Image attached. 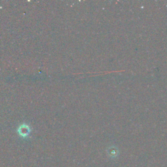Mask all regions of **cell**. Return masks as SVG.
Returning <instances> with one entry per match:
<instances>
[{
    "mask_svg": "<svg viewBox=\"0 0 167 167\" xmlns=\"http://www.w3.org/2000/svg\"><path fill=\"white\" fill-rule=\"evenodd\" d=\"M28 127H27V126H22L21 127H20V131L21 133H28Z\"/></svg>",
    "mask_w": 167,
    "mask_h": 167,
    "instance_id": "obj_1",
    "label": "cell"
}]
</instances>
